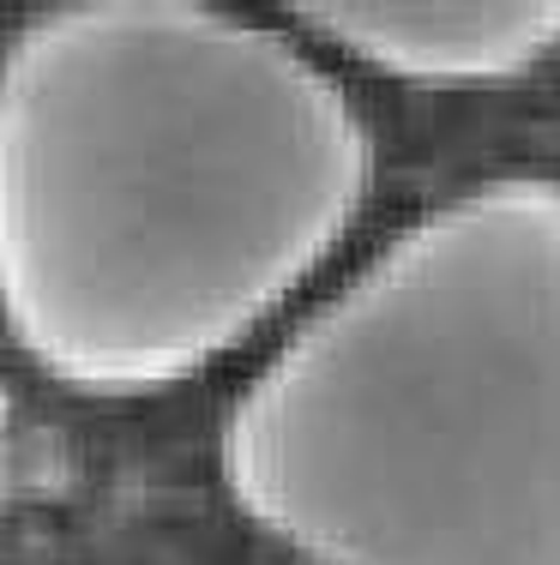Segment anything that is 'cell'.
Here are the masks:
<instances>
[{
  "instance_id": "obj_1",
  "label": "cell",
  "mask_w": 560,
  "mask_h": 565,
  "mask_svg": "<svg viewBox=\"0 0 560 565\" xmlns=\"http://www.w3.org/2000/svg\"><path fill=\"white\" fill-rule=\"evenodd\" d=\"M380 186L350 78L218 0H49L0 49V319L36 380L139 403L272 343Z\"/></svg>"
},
{
  "instance_id": "obj_2",
  "label": "cell",
  "mask_w": 560,
  "mask_h": 565,
  "mask_svg": "<svg viewBox=\"0 0 560 565\" xmlns=\"http://www.w3.org/2000/svg\"><path fill=\"white\" fill-rule=\"evenodd\" d=\"M211 469L289 565H560V169L476 174L344 259Z\"/></svg>"
},
{
  "instance_id": "obj_3",
  "label": "cell",
  "mask_w": 560,
  "mask_h": 565,
  "mask_svg": "<svg viewBox=\"0 0 560 565\" xmlns=\"http://www.w3.org/2000/svg\"><path fill=\"white\" fill-rule=\"evenodd\" d=\"M338 73L488 90L560 55V0H296L277 7Z\"/></svg>"
}]
</instances>
